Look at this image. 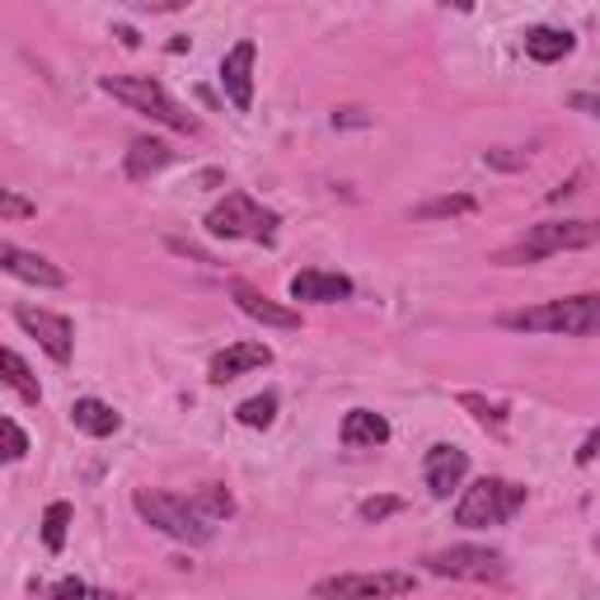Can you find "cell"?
Returning <instances> with one entry per match:
<instances>
[{"label": "cell", "instance_id": "obj_19", "mask_svg": "<svg viewBox=\"0 0 600 600\" xmlns=\"http://www.w3.org/2000/svg\"><path fill=\"white\" fill-rule=\"evenodd\" d=\"M0 385L14 390L24 404H43V385H38V376H33V366L20 353H10V347H0Z\"/></svg>", "mask_w": 600, "mask_h": 600}, {"label": "cell", "instance_id": "obj_18", "mask_svg": "<svg viewBox=\"0 0 600 600\" xmlns=\"http://www.w3.org/2000/svg\"><path fill=\"white\" fill-rule=\"evenodd\" d=\"M71 423L85 431V437H113L123 427V413L104 404V399H76L71 404Z\"/></svg>", "mask_w": 600, "mask_h": 600}, {"label": "cell", "instance_id": "obj_11", "mask_svg": "<svg viewBox=\"0 0 600 600\" xmlns=\"http://www.w3.org/2000/svg\"><path fill=\"white\" fill-rule=\"evenodd\" d=\"M254 57H258V47L249 38H240L221 57V85H226L230 104H235L240 113H249V104H254Z\"/></svg>", "mask_w": 600, "mask_h": 600}, {"label": "cell", "instance_id": "obj_3", "mask_svg": "<svg viewBox=\"0 0 600 600\" xmlns=\"http://www.w3.org/2000/svg\"><path fill=\"white\" fill-rule=\"evenodd\" d=\"M131 507L141 511L146 526H155L160 535H170L178 544H207L216 535V526L207 516H197V507L188 497H174V493H160V488H137Z\"/></svg>", "mask_w": 600, "mask_h": 600}, {"label": "cell", "instance_id": "obj_2", "mask_svg": "<svg viewBox=\"0 0 600 600\" xmlns=\"http://www.w3.org/2000/svg\"><path fill=\"white\" fill-rule=\"evenodd\" d=\"M600 240L596 221H540L530 226L521 240H511L507 249H497L493 263L497 268H521V263H540L549 254H568V249H591Z\"/></svg>", "mask_w": 600, "mask_h": 600}, {"label": "cell", "instance_id": "obj_28", "mask_svg": "<svg viewBox=\"0 0 600 600\" xmlns=\"http://www.w3.org/2000/svg\"><path fill=\"white\" fill-rule=\"evenodd\" d=\"M24 216H33L28 197H20L14 188H0V221H24Z\"/></svg>", "mask_w": 600, "mask_h": 600}, {"label": "cell", "instance_id": "obj_25", "mask_svg": "<svg viewBox=\"0 0 600 600\" xmlns=\"http://www.w3.org/2000/svg\"><path fill=\"white\" fill-rule=\"evenodd\" d=\"M28 455V431L14 418H0V464H20Z\"/></svg>", "mask_w": 600, "mask_h": 600}, {"label": "cell", "instance_id": "obj_10", "mask_svg": "<svg viewBox=\"0 0 600 600\" xmlns=\"http://www.w3.org/2000/svg\"><path fill=\"white\" fill-rule=\"evenodd\" d=\"M0 268H5L10 277L28 281V287H43V291H61L66 287V273L57 268L53 258L33 254V249H20V244H10V240H0Z\"/></svg>", "mask_w": 600, "mask_h": 600}, {"label": "cell", "instance_id": "obj_1", "mask_svg": "<svg viewBox=\"0 0 600 600\" xmlns=\"http://www.w3.org/2000/svg\"><path fill=\"white\" fill-rule=\"evenodd\" d=\"M503 328L516 333H568V338H587L600 328V296H568V300H544L530 310H511L497 320Z\"/></svg>", "mask_w": 600, "mask_h": 600}, {"label": "cell", "instance_id": "obj_22", "mask_svg": "<svg viewBox=\"0 0 600 600\" xmlns=\"http://www.w3.org/2000/svg\"><path fill=\"white\" fill-rule=\"evenodd\" d=\"M273 418H277V394L273 390L244 399V404L235 408V423H244V427H273Z\"/></svg>", "mask_w": 600, "mask_h": 600}, {"label": "cell", "instance_id": "obj_36", "mask_svg": "<svg viewBox=\"0 0 600 600\" xmlns=\"http://www.w3.org/2000/svg\"><path fill=\"white\" fill-rule=\"evenodd\" d=\"M118 38H123L127 47H141V38H137V28H118Z\"/></svg>", "mask_w": 600, "mask_h": 600}, {"label": "cell", "instance_id": "obj_16", "mask_svg": "<svg viewBox=\"0 0 600 600\" xmlns=\"http://www.w3.org/2000/svg\"><path fill=\"white\" fill-rule=\"evenodd\" d=\"M338 437H343V446H353V450H376V446L390 441V423L380 418V413H371V408H353L343 418Z\"/></svg>", "mask_w": 600, "mask_h": 600}, {"label": "cell", "instance_id": "obj_23", "mask_svg": "<svg viewBox=\"0 0 600 600\" xmlns=\"http://www.w3.org/2000/svg\"><path fill=\"white\" fill-rule=\"evenodd\" d=\"M66 526H71V503H53L43 511V544L53 549V554L66 549Z\"/></svg>", "mask_w": 600, "mask_h": 600}, {"label": "cell", "instance_id": "obj_32", "mask_svg": "<svg viewBox=\"0 0 600 600\" xmlns=\"http://www.w3.org/2000/svg\"><path fill=\"white\" fill-rule=\"evenodd\" d=\"M333 127H366V113L361 108H343V113H333Z\"/></svg>", "mask_w": 600, "mask_h": 600}, {"label": "cell", "instance_id": "obj_33", "mask_svg": "<svg viewBox=\"0 0 600 600\" xmlns=\"http://www.w3.org/2000/svg\"><path fill=\"white\" fill-rule=\"evenodd\" d=\"M581 183H587V174H581V170H577V174H573L568 183H563V188H554V193H549V203H563V197H573V193L581 188Z\"/></svg>", "mask_w": 600, "mask_h": 600}, {"label": "cell", "instance_id": "obj_7", "mask_svg": "<svg viewBox=\"0 0 600 600\" xmlns=\"http://www.w3.org/2000/svg\"><path fill=\"white\" fill-rule=\"evenodd\" d=\"M427 573L437 577H460V581H497L507 573V558L488 544H450L441 554H427Z\"/></svg>", "mask_w": 600, "mask_h": 600}, {"label": "cell", "instance_id": "obj_26", "mask_svg": "<svg viewBox=\"0 0 600 600\" xmlns=\"http://www.w3.org/2000/svg\"><path fill=\"white\" fill-rule=\"evenodd\" d=\"M474 211V197H437V203H423V207H413V216L418 221H441V216H470Z\"/></svg>", "mask_w": 600, "mask_h": 600}, {"label": "cell", "instance_id": "obj_6", "mask_svg": "<svg viewBox=\"0 0 600 600\" xmlns=\"http://www.w3.org/2000/svg\"><path fill=\"white\" fill-rule=\"evenodd\" d=\"M207 230L216 240H273L277 235V211L258 207L249 193H226L221 203L207 211Z\"/></svg>", "mask_w": 600, "mask_h": 600}, {"label": "cell", "instance_id": "obj_30", "mask_svg": "<svg viewBox=\"0 0 600 600\" xmlns=\"http://www.w3.org/2000/svg\"><path fill=\"white\" fill-rule=\"evenodd\" d=\"M47 591H53V596H85V591H94V587H85L80 577H61V581H53Z\"/></svg>", "mask_w": 600, "mask_h": 600}, {"label": "cell", "instance_id": "obj_8", "mask_svg": "<svg viewBox=\"0 0 600 600\" xmlns=\"http://www.w3.org/2000/svg\"><path fill=\"white\" fill-rule=\"evenodd\" d=\"M14 320L24 324V333L28 338H38V347L53 361H71V353H76V333H71V320L66 314H53V310H38V305H20L14 310Z\"/></svg>", "mask_w": 600, "mask_h": 600}, {"label": "cell", "instance_id": "obj_13", "mask_svg": "<svg viewBox=\"0 0 600 600\" xmlns=\"http://www.w3.org/2000/svg\"><path fill=\"white\" fill-rule=\"evenodd\" d=\"M353 277L328 268H305L291 277V300H310V305H338V300H353Z\"/></svg>", "mask_w": 600, "mask_h": 600}, {"label": "cell", "instance_id": "obj_12", "mask_svg": "<svg viewBox=\"0 0 600 600\" xmlns=\"http://www.w3.org/2000/svg\"><path fill=\"white\" fill-rule=\"evenodd\" d=\"M464 474H470V455L460 446H431L423 455V478H427V493L431 497H450V488H460Z\"/></svg>", "mask_w": 600, "mask_h": 600}, {"label": "cell", "instance_id": "obj_31", "mask_svg": "<svg viewBox=\"0 0 600 600\" xmlns=\"http://www.w3.org/2000/svg\"><path fill=\"white\" fill-rule=\"evenodd\" d=\"M170 249H174V254H188V258H197V263H216V258L207 254V249H197V244H188V240H170Z\"/></svg>", "mask_w": 600, "mask_h": 600}, {"label": "cell", "instance_id": "obj_20", "mask_svg": "<svg viewBox=\"0 0 600 600\" xmlns=\"http://www.w3.org/2000/svg\"><path fill=\"white\" fill-rule=\"evenodd\" d=\"M577 47V38L568 28H549V24H540V28H530L526 33V57L530 61H540V66H549V61H563Z\"/></svg>", "mask_w": 600, "mask_h": 600}, {"label": "cell", "instance_id": "obj_29", "mask_svg": "<svg viewBox=\"0 0 600 600\" xmlns=\"http://www.w3.org/2000/svg\"><path fill=\"white\" fill-rule=\"evenodd\" d=\"M483 164H493V170H526V155H511V150H483Z\"/></svg>", "mask_w": 600, "mask_h": 600}, {"label": "cell", "instance_id": "obj_24", "mask_svg": "<svg viewBox=\"0 0 600 600\" xmlns=\"http://www.w3.org/2000/svg\"><path fill=\"white\" fill-rule=\"evenodd\" d=\"M460 408H470L483 427H493V431H497V437L507 431V408H503V404H488L483 394H470V390H464V394H460Z\"/></svg>", "mask_w": 600, "mask_h": 600}, {"label": "cell", "instance_id": "obj_9", "mask_svg": "<svg viewBox=\"0 0 600 600\" xmlns=\"http://www.w3.org/2000/svg\"><path fill=\"white\" fill-rule=\"evenodd\" d=\"M413 587V573H343L314 581V596H408Z\"/></svg>", "mask_w": 600, "mask_h": 600}, {"label": "cell", "instance_id": "obj_37", "mask_svg": "<svg viewBox=\"0 0 600 600\" xmlns=\"http://www.w3.org/2000/svg\"><path fill=\"white\" fill-rule=\"evenodd\" d=\"M446 5H455L460 14H470V10H474V0H446Z\"/></svg>", "mask_w": 600, "mask_h": 600}, {"label": "cell", "instance_id": "obj_17", "mask_svg": "<svg viewBox=\"0 0 600 600\" xmlns=\"http://www.w3.org/2000/svg\"><path fill=\"white\" fill-rule=\"evenodd\" d=\"M170 160H174V150L164 146V141H155V137H137V141H131V150H127L123 174H127L131 183H141V178H150V174H160Z\"/></svg>", "mask_w": 600, "mask_h": 600}, {"label": "cell", "instance_id": "obj_35", "mask_svg": "<svg viewBox=\"0 0 600 600\" xmlns=\"http://www.w3.org/2000/svg\"><path fill=\"white\" fill-rule=\"evenodd\" d=\"M573 104H577L581 113H596V99H591V94H577V99H573Z\"/></svg>", "mask_w": 600, "mask_h": 600}, {"label": "cell", "instance_id": "obj_15", "mask_svg": "<svg viewBox=\"0 0 600 600\" xmlns=\"http://www.w3.org/2000/svg\"><path fill=\"white\" fill-rule=\"evenodd\" d=\"M230 296H235V305L249 314V320L268 324V328H300V314L277 305V300H268L258 287H249V281H230Z\"/></svg>", "mask_w": 600, "mask_h": 600}, {"label": "cell", "instance_id": "obj_21", "mask_svg": "<svg viewBox=\"0 0 600 600\" xmlns=\"http://www.w3.org/2000/svg\"><path fill=\"white\" fill-rule=\"evenodd\" d=\"M188 503L197 507V516H207L211 526H221L226 516H235V497H230V493L221 488V483H207V488L197 493V497H188Z\"/></svg>", "mask_w": 600, "mask_h": 600}, {"label": "cell", "instance_id": "obj_34", "mask_svg": "<svg viewBox=\"0 0 600 600\" xmlns=\"http://www.w3.org/2000/svg\"><path fill=\"white\" fill-rule=\"evenodd\" d=\"M596 446H600V431H587V441L577 450V464H591L596 460Z\"/></svg>", "mask_w": 600, "mask_h": 600}, {"label": "cell", "instance_id": "obj_14", "mask_svg": "<svg viewBox=\"0 0 600 600\" xmlns=\"http://www.w3.org/2000/svg\"><path fill=\"white\" fill-rule=\"evenodd\" d=\"M268 361H273V347H268V343H230L226 353L211 357L207 380H211V385H230L235 376L258 371V366H268Z\"/></svg>", "mask_w": 600, "mask_h": 600}, {"label": "cell", "instance_id": "obj_5", "mask_svg": "<svg viewBox=\"0 0 600 600\" xmlns=\"http://www.w3.org/2000/svg\"><path fill=\"white\" fill-rule=\"evenodd\" d=\"M526 507V488L511 478H478L460 493L455 503V526L464 530H488V526H503L511 521L516 511Z\"/></svg>", "mask_w": 600, "mask_h": 600}, {"label": "cell", "instance_id": "obj_27", "mask_svg": "<svg viewBox=\"0 0 600 600\" xmlns=\"http://www.w3.org/2000/svg\"><path fill=\"white\" fill-rule=\"evenodd\" d=\"M399 511H404V497H366V503L357 507V516L366 526H380L385 516H399Z\"/></svg>", "mask_w": 600, "mask_h": 600}, {"label": "cell", "instance_id": "obj_4", "mask_svg": "<svg viewBox=\"0 0 600 600\" xmlns=\"http://www.w3.org/2000/svg\"><path fill=\"white\" fill-rule=\"evenodd\" d=\"M99 90L113 94V99H123L127 108H137L146 113L150 123H164V127H174V131H197V118L183 104H174L170 90L160 85V80H150V76H104L99 80Z\"/></svg>", "mask_w": 600, "mask_h": 600}]
</instances>
